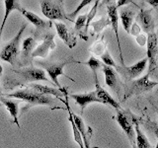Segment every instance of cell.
Wrapping results in <instances>:
<instances>
[{"label":"cell","mask_w":158,"mask_h":148,"mask_svg":"<svg viewBox=\"0 0 158 148\" xmlns=\"http://www.w3.org/2000/svg\"><path fill=\"white\" fill-rule=\"evenodd\" d=\"M126 3H132V2H131V1H127V0H120V1H118V2H117V5H116V6H117V8L118 9L120 7H122L123 5H125Z\"/></svg>","instance_id":"obj_33"},{"label":"cell","mask_w":158,"mask_h":148,"mask_svg":"<svg viewBox=\"0 0 158 148\" xmlns=\"http://www.w3.org/2000/svg\"><path fill=\"white\" fill-rule=\"evenodd\" d=\"M157 85H158V82L151 81L149 79V73H147L146 75L142 77L135 79V80H132L128 85L126 86L123 101L127 100L128 98L133 95H139V94L149 92Z\"/></svg>","instance_id":"obj_4"},{"label":"cell","mask_w":158,"mask_h":148,"mask_svg":"<svg viewBox=\"0 0 158 148\" xmlns=\"http://www.w3.org/2000/svg\"><path fill=\"white\" fill-rule=\"evenodd\" d=\"M43 14L49 20H69L64 11L62 1H40ZM70 21V20H69Z\"/></svg>","instance_id":"obj_6"},{"label":"cell","mask_w":158,"mask_h":148,"mask_svg":"<svg viewBox=\"0 0 158 148\" xmlns=\"http://www.w3.org/2000/svg\"><path fill=\"white\" fill-rule=\"evenodd\" d=\"M94 80H95V88H96L95 92H96L97 98L99 99L100 103L105 104V105H108V106H111L112 108H115V109H117V110H118V109L121 108L120 104H118L115 99H114L110 94H109L105 89L99 84L97 76L94 77Z\"/></svg>","instance_id":"obj_12"},{"label":"cell","mask_w":158,"mask_h":148,"mask_svg":"<svg viewBox=\"0 0 158 148\" xmlns=\"http://www.w3.org/2000/svg\"><path fill=\"white\" fill-rule=\"evenodd\" d=\"M2 97V91H1V87H0V99Z\"/></svg>","instance_id":"obj_37"},{"label":"cell","mask_w":158,"mask_h":148,"mask_svg":"<svg viewBox=\"0 0 158 148\" xmlns=\"http://www.w3.org/2000/svg\"><path fill=\"white\" fill-rule=\"evenodd\" d=\"M102 71L104 73V76H105L106 85L109 86L111 89H113L114 91L118 94L120 87H118V77H117L116 71L114 70L113 67L104 65V64L102 66Z\"/></svg>","instance_id":"obj_19"},{"label":"cell","mask_w":158,"mask_h":148,"mask_svg":"<svg viewBox=\"0 0 158 148\" xmlns=\"http://www.w3.org/2000/svg\"><path fill=\"white\" fill-rule=\"evenodd\" d=\"M156 69H158V54H157V59H156Z\"/></svg>","instance_id":"obj_35"},{"label":"cell","mask_w":158,"mask_h":148,"mask_svg":"<svg viewBox=\"0 0 158 148\" xmlns=\"http://www.w3.org/2000/svg\"><path fill=\"white\" fill-rule=\"evenodd\" d=\"M53 25H54V27H56L58 37L62 39L63 43H65L69 48H73L76 46L75 36L69 31L65 25L59 22H53Z\"/></svg>","instance_id":"obj_13"},{"label":"cell","mask_w":158,"mask_h":148,"mask_svg":"<svg viewBox=\"0 0 158 148\" xmlns=\"http://www.w3.org/2000/svg\"><path fill=\"white\" fill-rule=\"evenodd\" d=\"M79 61L76 60H65V61H61V62H56V63H44V62H39L41 65L44 68V70L47 71L48 75L51 78L52 82L56 86H57V89H59L60 91H63V89L61 88L60 84L58 82V77L59 76H65L67 78H69L70 80L73 81V79H71L70 77H68L67 75H65L63 69L64 66L66 64L69 63H78Z\"/></svg>","instance_id":"obj_7"},{"label":"cell","mask_w":158,"mask_h":148,"mask_svg":"<svg viewBox=\"0 0 158 148\" xmlns=\"http://www.w3.org/2000/svg\"><path fill=\"white\" fill-rule=\"evenodd\" d=\"M36 46H37V41L33 37H29L24 39L22 44V51H21L23 62L26 61L30 56H32V53Z\"/></svg>","instance_id":"obj_25"},{"label":"cell","mask_w":158,"mask_h":148,"mask_svg":"<svg viewBox=\"0 0 158 148\" xmlns=\"http://www.w3.org/2000/svg\"><path fill=\"white\" fill-rule=\"evenodd\" d=\"M2 71H3V69H2L1 64H0V75H1V74H2Z\"/></svg>","instance_id":"obj_36"},{"label":"cell","mask_w":158,"mask_h":148,"mask_svg":"<svg viewBox=\"0 0 158 148\" xmlns=\"http://www.w3.org/2000/svg\"><path fill=\"white\" fill-rule=\"evenodd\" d=\"M147 62V57H144L131 66H123V73L126 74L128 79H131V80L132 79H137L145 70Z\"/></svg>","instance_id":"obj_14"},{"label":"cell","mask_w":158,"mask_h":148,"mask_svg":"<svg viewBox=\"0 0 158 148\" xmlns=\"http://www.w3.org/2000/svg\"><path fill=\"white\" fill-rule=\"evenodd\" d=\"M147 3H149L150 5H152V6H158V0H148Z\"/></svg>","instance_id":"obj_34"},{"label":"cell","mask_w":158,"mask_h":148,"mask_svg":"<svg viewBox=\"0 0 158 148\" xmlns=\"http://www.w3.org/2000/svg\"><path fill=\"white\" fill-rule=\"evenodd\" d=\"M4 4H5V15L2 21V25H1V27H0V36L2 35L3 29L5 27V25H6L7 19L9 17L10 13H11L13 10L22 11V9H23V7L21 6V2L18 1V0H5Z\"/></svg>","instance_id":"obj_22"},{"label":"cell","mask_w":158,"mask_h":148,"mask_svg":"<svg viewBox=\"0 0 158 148\" xmlns=\"http://www.w3.org/2000/svg\"><path fill=\"white\" fill-rule=\"evenodd\" d=\"M143 122V125H144L148 130H151L153 133L155 134V136L157 137V139H158V125L157 123H155L154 121H150V120H145V121H142Z\"/></svg>","instance_id":"obj_31"},{"label":"cell","mask_w":158,"mask_h":148,"mask_svg":"<svg viewBox=\"0 0 158 148\" xmlns=\"http://www.w3.org/2000/svg\"><path fill=\"white\" fill-rule=\"evenodd\" d=\"M91 2H92L91 0H83V1H81V2H80V4L78 5V7H77L75 10H74V11H73L72 13H69V14L67 15L68 19L70 20V21L72 22V21H73L72 19H73L74 17H75L76 15L79 13V11H80V10H82V9H83L84 7H85V6H87L88 4H90Z\"/></svg>","instance_id":"obj_30"},{"label":"cell","mask_w":158,"mask_h":148,"mask_svg":"<svg viewBox=\"0 0 158 148\" xmlns=\"http://www.w3.org/2000/svg\"><path fill=\"white\" fill-rule=\"evenodd\" d=\"M137 22L140 25V27L145 33L148 35L154 33V27H155V23H154V18L152 16L151 10L149 9H140L139 13L137 15Z\"/></svg>","instance_id":"obj_11"},{"label":"cell","mask_w":158,"mask_h":148,"mask_svg":"<svg viewBox=\"0 0 158 148\" xmlns=\"http://www.w3.org/2000/svg\"><path fill=\"white\" fill-rule=\"evenodd\" d=\"M29 88H32L33 90L41 93L43 95H47V96H54L56 98H61L64 95V90L60 91L59 89L52 88V87L46 86V85H41V84L31 83V84H29Z\"/></svg>","instance_id":"obj_21"},{"label":"cell","mask_w":158,"mask_h":148,"mask_svg":"<svg viewBox=\"0 0 158 148\" xmlns=\"http://www.w3.org/2000/svg\"><path fill=\"white\" fill-rule=\"evenodd\" d=\"M70 97L76 102L77 105L80 107L81 112H83V110L89 105V104L100 103L99 99L97 98L95 91L85 93V94H72V95H70Z\"/></svg>","instance_id":"obj_15"},{"label":"cell","mask_w":158,"mask_h":148,"mask_svg":"<svg viewBox=\"0 0 158 148\" xmlns=\"http://www.w3.org/2000/svg\"><path fill=\"white\" fill-rule=\"evenodd\" d=\"M100 57H101V60H102V61H103V63H104V65H107V66H110V67H116V68H118L116 62L114 61V59H113V57L111 56L110 52L108 51V49H106L105 52H104Z\"/></svg>","instance_id":"obj_29"},{"label":"cell","mask_w":158,"mask_h":148,"mask_svg":"<svg viewBox=\"0 0 158 148\" xmlns=\"http://www.w3.org/2000/svg\"><path fill=\"white\" fill-rule=\"evenodd\" d=\"M155 111L157 112V113H158V108H155Z\"/></svg>","instance_id":"obj_39"},{"label":"cell","mask_w":158,"mask_h":148,"mask_svg":"<svg viewBox=\"0 0 158 148\" xmlns=\"http://www.w3.org/2000/svg\"><path fill=\"white\" fill-rule=\"evenodd\" d=\"M0 102H1V104H3L4 107L6 108V110L9 112L10 116L13 117V122L16 125H18L19 128H21V126H20V123H19V117H18L20 101L13 100V99L6 98V97H1V99H0Z\"/></svg>","instance_id":"obj_16"},{"label":"cell","mask_w":158,"mask_h":148,"mask_svg":"<svg viewBox=\"0 0 158 148\" xmlns=\"http://www.w3.org/2000/svg\"><path fill=\"white\" fill-rule=\"evenodd\" d=\"M73 117V121L75 122V125L78 128L79 132L82 136L83 143H84V147L85 148H90V136H91V128L90 127H86L85 123H84L83 120L81 117L76 116L72 113Z\"/></svg>","instance_id":"obj_18"},{"label":"cell","mask_w":158,"mask_h":148,"mask_svg":"<svg viewBox=\"0 0 158 148\" xmlns=\"http://www.w3.org/2000/svg\"><path fill=\"white\" fill-rule=\"evenodd\" d=\"M147 60H148V73H151L156 69V59L158 54V39L155 33L147 36Z\"/></svg>","instance_id":"obj_8"},{"label":"cell","mask_w":158,"mask_h":148,"mask_svg":"<svg viewBox=\"0 0 158 148\" xmlns=\"http://www.w3.org/2000/svg\"><path fill=\"white\" fill-rule=\"evenodd\" d=\"M78 63H82V64H84V65H87L92 70L94 77L97 76V70H99V69L103 66V64L101 63V61L99 60V59H97L96 57H94V56H90V58L88 59V61H85V62L79 61Z\"/></svg>","instance_id":"obj_26"},{"label":"cell","mask_w":158,"mask_h":148,"mask_svg":"<svg viewBox=\"0 0 158 148\" xmlns=\"http://www.w3.org/2000/svg\"><path fill=\"white\" fill-rule=\"evenodd\" d=\"M26 27L27 24H23L18 33L16 34V36L5 44L2 51H0V58L4 61L9 62L11 65H15V63H16L18 54L20 51V43H21V39Z\"/></svg>","instance_id":"obj_3"},{"label":"cell","mask_w":158,"mask_h":148,"mask_svg":"<svg viewBox=\"0 0 158 148\" xmlns=\"http://www.w3.org/2000/svg\"><path fill=\"white\" fill-rule=\"evenodd\" d=\"M98 5H99V1H95V4H94V6L90 10V12L87 14L86 26H85V29H84V33H83V39H85V41H87V39H88V38H87V32H88V29H89V26H90V24L92 22V20L94 19V17L96 16L97 9H98Z\"/></svg>","instance_id":"obj_27"},{"label":"cell","mask_w":158,"mask_h":148,"mask_svg":"<svg viewBox=\"0 0 158 148\" xmlns=\"http://www.w3.org/2000/svg\"><path fill=\"white\" fill-rule=\"evenodd\" d=\"M156 36H157V39H158V30H157V33H156Z\"/></svg>","instance_id":"obj_38"},{"label":"cell","mask_w":158,"mask_h":148,"mask_svg":"<svg viewBox=\"0 0 158 148\" xmlns=\"http://www.w3.org/2000/svg\"><path fill=\"white\" fill-rule=\"evenodd\" d=\"M108 17H109V20H110V24L114 30V32L116 34V39H117V43H118V51H120V57H121L122 64L125 66L123 57L122 54L121 41H120V37H118V8L115 4H110L108 6Z\"/></svg>","instance_id":"obj_10"},{"label":"cell","mask_w":158,"mask_h":148,"mask_svg":"<svg viewBox=\"0 0 158 148\" xmlns=\"http://www.w3.org/2000/svg\"><path fill=\"white\" fill-rule=\"evenodd\" d=\"M54 33L53 32H48L44 33L43 36L42 43L34 49L32 53V57H47L48 54L52 49L56 48V43H54Z\"/></svg>","instance_id":"obj_9"},{"label":"cell","mask_w":158,"mask_h":148,"mask_svg":"<svg viewBox=\"0 0 158 148\" xmlns=\"http://www.w3.org/2000/svg\"><path fill=\"white\" fill-rule=\"evenodd\" d=\"M10 73H12V75H8L9 80L4 81V87L6 89H13L15 86L24 85L25 83L31 84V82L36 81H49L44 70L37 67L11 69Z\"/></svg>","instance_id":"obj_1"},{"label":"cell","mask_w":158,"mask_h":148,"mask_svg":"<svg viewBox=\"0 0 158 148\" xmlns=\"http://www.w3.org/2000/svg\"><path fill=\"white\" fill-rule=\"evenodd\" d=\"M91 49H92V51L94 53H96L97 56H101L102 54L105 52V51H106L105 43H95Z\"/></svg>","instance_id":"obj_32"},{"label":"cell","mask_w":158,"mask_h":148,"mask_svg":"<svg viewBox=\"0 0 158 148\" xmlns=\"http://www.w3.org/2000/svg\"><path fill=\"white\" fill-rule=\"evenodd\" d=\"M65 91V90H64ZM64 95H65V104H66V109H67V111H68V115H69V117H68V120L69 121H70L71 123V127H72V132H73V138H74V141H75L77 144L80 146V148H85L84 147V143H83V139H82V136L80 134V132H79L78 130V128L75 125V122H74L73 121V117H72V112H71V109L70 107H69L68 105V100H67V93L66 91L64 92Z\"/></svg>","instance_id":"obj_23"},{"label":"cell","mask_w":158,"mask_h":148,"mask_svg":"<svg viewBox=\"0 0 158 148\" xmlns=\"http://www.w3.org/2000/svg\"><path fill=\"white\" fill-rule=\"evenodd\" d=\"M86 21H87V15H80L78 16L77 20L75 21V27H74V30L80 35V37L83 39V33H84V29H85L86 26Z\"/></svg>","instance_id":"obj_28"},{"label":"cell","mask_w":158,"mask_h":148,"mask_svg":"<svg viewBox=\"0 0 158 148\" xmlns=\"http://www.w3.org/2000/svg\"><path fill=\"white\" fill-rule=\"evenodd\" d=\"M155 148H158V143H157V144H156V146H155Z\"/></svg>","instance_id":"obj_40"},{"label":"cell","mask_w":158,"mask_h":148,"mask_svg":"<svg viewBox=\"0 0 158 148\" xmlns=\"http://www.w3.org/2000/svg\"><path fill=\"white\" fill-rule=\"evenodd\" d=\"M135 145L137 148H152L147 137L139 128V121L136 120L135 122Z\"/></svg>","instance_id":"obj_24"},{"label":"cell","mask_w":158,"mask_h":148,"mask_svg":"<svg viewBox=\"0 0 158 148\" xmlns=\"http://www.w3.org/2000/svg\"><path fill=\"white\" fill-rule=\"evenodd\" d=\"M0 37H1V36H0Z\"/></svg>","instance_id":"obj_41"},{"label":"cell","mask_w":158,"mask_h":148,"mask_svg":"<svg viewBox=\"0 0 158 148\" xmlns=\"http://www.w3.org/2000/svg\"><path fill=\"white\" fill-rule=\"evenodd\" d=\"M116 120L118 125L125 131L131 144L135 145V122L137 117L130 111H121L118 110Z\"/></svg>","instance_id":"obj_5"},{"label":"cell","mask_w":158,"mask_h":148,"mask_svg":"<svg viewBox=\"0 0 158 148\" xmlns=\"http://www.w3.org/2000/svg\"><path fill=\"white\" fill-rule=\"evenodd\" d=\"M22 14L24 17L26 18L30 23H32L34 26H36L39 29H46V28H51L52 23L49 21H44L42 18H40L37 14H35L31 11H28L26 9H22Z\"/></svg>","instance_id":"obj_20"},{"label":"cell","mask_w":158,"mask_h":148,"mask_svg":"<svg viewBox=\"0 0 158 148\" xmlns=\"http://www.w3.org/2000/svg\"><path fill=\"white\" fill-rule=\"evenodd\" d=\"M135 17V10H132L131 8H125V9L123 8L120 10V13H118V19L121 20L123 27L127 34H131V28L133 25Z\"/></svg>","instance_id":"obj_17"},{"label":"cell","mask_w":158,"mask_h":148,"mask_svg":"<svg viewBox=\"0 0 158 148\" xmlns=\"http://www.w3.org/2000/svg\"><path fill=\"white\" fill-rule=\"evenodd\" d=\"M6 98H14L19 99V101L27 102L29 105H43V106H52L53 102L52 100L51 96L43 95L37 91L33 90L32 88H25V89H19L15 91L14 93L7 94Z\"/></svg>","instance_id":"obj_2"}]
</instances>
